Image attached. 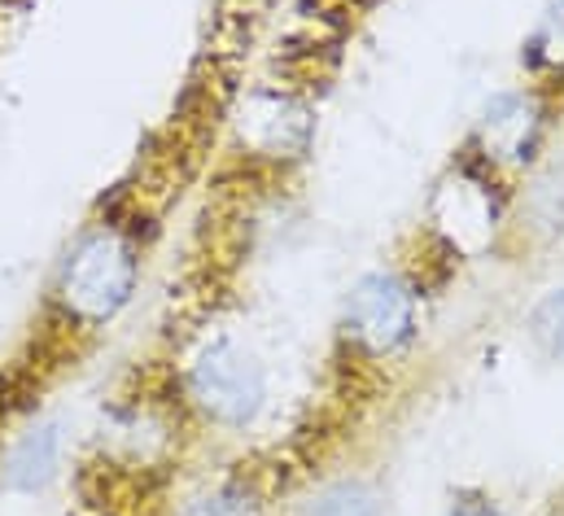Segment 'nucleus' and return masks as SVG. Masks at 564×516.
Returning a JSON list of instances; mask_svg holds the SVG:
<instances>
[{
	"label": "nucleus",
	"instance_id": "obj_1",
	"mask_svg": "<svg viewBox=\"0 0 564 516\" xmlns=\"http://www.w3.org/2000/svg\"><path fill=\"white\" fill-rule=\"evenodd\" d=\"M141 237L123 219H97L88 224L70 250L57 262L53 276V307L62 324L79 333H97L115 324L141 284Z\"/></svg>",
	"mask_w": 564,
	"mask_h": 516
},
{
	"label": "nucleus",
	"instance_id": "obj_2",
	"mask_svg": "<svg viewBox=\"0 0 564 516\" xmlns=\"http://www.w3.org/2000/svg\"><path fill=\"white\" fill-rule=\"evenodd\" d=\"M180 398L202 424L246 433L272 402V377L250 342L232 333H206L180 364Z\"/></svg>",
	"mask_w": 564,
	"mask_h": 516
},
{
	"label": "nucleus",
	"instance_id": "obj_3",
	"mask_svg": "<svg viewBox=\"0 0 564 516\" xmlns=\"http://www.w3.org/2000/svg\"><path fill=\"white\" fill-rule=\"evenodd\" d=\"M508 224H512L508 184L486 166H477L468 153H459L429 193L424 206L429 241L455 262H477L499 250Z\"/></svg>",
	"mask_w": 564,
	"mask_h": 516
},
{
	"label": "nucleus",
	"instance_id": "obj_4",
	"mask_svg": "<svg viewBox=\"0 0 564 516\" xmlns=\"http://www.w3.org/2000/svg\"><path fill=\"white\" fill-rule=\"evenodd\" d=\"M341 342L359 364H394L421 337V284L403 267L364 271L341 302Z\"/></svg>",
	"mask_w": 564,
	"mask_h": 516
},
{
	"label": "nucleus",
	"instance_id": "obj_5",
	"mask_svg": "<svg viewBox=\"0 0 564 516\" xmlns=\"http://www.w3.org/2000/svg\"><path fill=\"white\" fill-rule=\"evenodd\" d=\"M552 101L556 93L539 88V84H521V88H499L481 101L464 153L486 166L490 175H499L503 184L512 175H525L543 162L547 153V136H552Z\"/></svg>",
	"mask_w": 564,
	"mask_h": 516
},
{
	"label": "nucleus",
	"instance_id": "obj_6",
	"mask_svg": "<svg viewBox=\"0 0 564 516\" xmlns=\"http://www.w3.org/2000/svg\"><path fill=\"white\" fill-rule=\"evenodd\" d=\"M237 136L246 144V153L263 166H289L302 162L311 140H315V110L306 97L289 93V88H254L241 97Z\"/></svg>",
	"mask_w": 564,
	"mask_h": 516
},
{
	"label": "nucleus",
	"instance_id": "obj_7",
	"mask_svg": "<svg viewBox=\"0 0 564 516\" xmlns=\"http://www.w3.org/2000/svg\"><path fill=\"white\" fill-rule=\"evenodd\" d=\"M62 460H66V424L62 420H35L4 451L0 482H4V491L40 495V491H48L57 482Z\"/></svg>",
	"mask_w": 564,
	"mask_h": 516
},
{
	"label": "nucleus",
	"instance_id": "obj_8",
	"mask_svg": "<svg viewBox=\"0 0 564 516\" xmlns=\"http://www.w3.org/2000/svg\"><path fill=\"white\" fill-rule=\"evenodd\" d=\"M175 516H272V504L254 473H232V477H219L193 491L175 508Z\"/></svg>",
	"mask_w": 564,
	"mask_h": 516
},
{
	"label": "nucleus",
	"instance_id": "obj_9",
	"mask_svg": "<svg viewBox=\"0 0 564 516\" xmlns=\"http://www.w3.org/2000/svg\"><path fill=\"white\" fill-rule=\"evenodd\" d=\"M521 62L530 71V79L547 93L564 88V0H552L543 9V18L534 22V31L525 35Z\"/></svg>",
	"mask_w": 564,
	"mask_h": 516
},
{
	"label": "nucleus",
	"instance_id": "obj_10",
	"mask_svg": "<svg viewBox=\"0 0 564 516\" xmlns=\"http://www.w3.org/2000/svg\"><path fill=\"white\" fill-rule=\"evenodd\" d=\"M302 516H381V495L364 477H337L306 499Z\"/></svg>",
	"mask_w": 564,
	"mask_h": 516
},
{
	"label": "nucleus",
	"instance_id": "obj_11",
	"mask_svg": "<svg viewBox=\"0 0 564 516\" xmlns=\"http://www.w3.org/2000/svg\"><path fill=\"white\" fill-rule=\"evenodd\" d=\"M525 337L552 364H564V284H552L525 311Z\"/></svg>",
	"mask_w": 564,
	"mask_h": 516
},
{
	"label": "nucleus",
	"instance_id": "obj_12",
	"mask_svg": "<svg viewBox=\"0 0 564 516\" xmlns=\"http://www.w3.org/2000/svg\"><path fill=\"white\" fill-rule=\"evenodd\" d=\"M442 516H512V513H508L499 499L468 491V495H455V499H451V508H446Z\"/></svg>",
	"mask_w": 564,
	"mask_h": 516
}]
</instances>
